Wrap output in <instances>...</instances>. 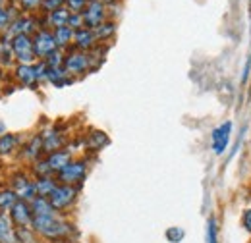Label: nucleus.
Returning <instances> with one entry per match:
<instances>
[{
    "mask_svg": "<svg viewBox=\"0 0 251 243\" xmlns=\"http://www.w3.org/2000/svg\"><path fill=\"white\" fill-rule=\"evenodd\" d=\"M31 228L37 236L49 242H62L70 236L74 226L62 220L58 214H50V216H33Z\"/></svg>",
    "mask_w": 251,
    "mask_h": 243,
    "instance_id": "1",
    "label": "nucleus"
},
{
    "mask_svg": "<svg viewBox=\"0 0 251 243\" xmlns=\"http://www.w3.org/2000/svg\"><path fill=\"white\" fill-rule=\"evenodd\" d=\"M77 191H79V187H75V185L58 183L56 189L50 193L49 201H50V205L54 207L56 213H64V211H68V209L75 203V199H77Z\"/></svg>",
    "mask_w": 251,
    "mask_h": 243,
    "instance_id": "2",
    "label": "nucleus"
},
{
    "mask_svg": "<svg viewBox=\"0 0 251 243\" xmlns=\"http://www.w3.org/2000/svg\"><path fill=\"white\" fill-rule=\"evenodd\" d=\"M64 70L70 75H81L85 72H93V58L89 52H81V50H72L66 54L64 60Z\"/></svg>",
    "mask_w": 251,
    "mask_h": 243,
    "instance_id": "3",
    "label": "nucleus"
},
{
    "mask_svg": "<svg viewBox=\"0 0 251 243\" xmlns=\"http://www.w3.org/2000/svg\"><path fill=\"white\" fill-rule=\"evenodd\" d=\"M12 49H14V56H16L18 64H35L37 62L31 35H14Z\"/></svg>",
    "mask_w": 251,
    "mask_h": 243,
    "instance_id": "4",
    "label": "nucleus"
},
{
    "mask_svg": "<svg viewBox=\"0 0 251 243\" xmlns=\"http://www.w3.org/2000/svg\"><path fill=\"white\" fill-rule=\"evenodd\" d=\"M8 187H10V189H14L22 201L31 203L33 199L37 197L35 183H33V180L29 178V174H25V172H16V174H12V176H10V183H8Z\"/></svg>",
    "mask_w": 251,
    "mask_h": 243,
    "instance_id": "5",
    "label": "nucleus"
},
{
    "mask_svg": "<svg viewBox=\"0 0 251 243\" xmlns=\"http://www.w3.org/2000/svg\"><path fill=\"white\" fill-rule=\"evenodd\" d=\"M33 49H35L37 58H41V60H45L49 54H52L54 50H58L54 33H50V31L47 29H39L33 35Z\"/></svg>",
    "mask_w": 251,
    "mask_h": 243,
    "instance_id": "6",
    "label": "nucleus"
},
{
    "mask_svg": "<svg viewBox=\"0 0 251 243\" xmlns=\"http://www.w3.org/2000/svg\"><path fill=\"white\" fill-rule=\"evenodd\" d=\"M87 174V162L85 160H72L64 170L56 174L58 182L68 183V185H79L85 180Z\"/></svg>",
    "mask_w": 251,
    "mask_h": 243,
    "instance_id": "7",
    "label": "nucleus"
},
{
    "mask_svg": "<svg viewBox=\"0 0 251 243\" xmlns=\"http://www.w3.org/2000/svg\"><path fill=\"white\" fill-rule=\"evenodd\" d=\"M83 16V22H85V27L89 29H97L100 24L106 22V6L102 0H89L85 10L81 12Z\"/></svg>",
    "mask_w": 251,
    "mask_h": 243,
    "instance_id": "8",
    "label": "nucleus"
},
{
    "mask_svg": "<svg viewBox=\"0 0 251 243\" xmlns=\"http://www.w3.org/2000/svg\"><path fill=\"white\" fill-rule=\"evenodd\" d=\"M10 220L14 222L16 228H31V222H33V211H31V205L27 201H18L12 209H10Z\"/></svg>",
    "mask_w": 251,
    "mask_h": 243,
    "instance_id": "9",
    "label": "nucleus"
},
{
    "mask_svg": "<svg viewBox=\"0 0 251 243\" xmlns=\"http://www.w3.org/2000/svg\"><path fill=\"white\" fill-rule=\"evenodd\" d=\"M230 131H232V122H224V123H220L219 127L213 129L211 141H213V151L217 154H222L226 151L228 141H230Z\"/></svg>",
    "mask_w": 251,
    "mask_h": 243,
    "instance_id": "10",
    "label": "nucleus"
},
{
    "mask_svg": "<svg viewBox=\"0 0 251 243\" xmlns=\"http://www.w3.org/2000/svg\"><path fill=\"white\" fill-rule=\"evenodd\" d=\"M14 79L20 85H24V87H35V85H39L35 64H18L14 68Z\"/></svg>",
    "mask_w": 251,
    "mask_h": 243,
    "instance_id": "11",
    "label": "nucleus"
},
{
    "mask_svg": "<svg viewBox=\"0 0 251 243\" xmlns=\"http://www.w3.org/2000/svg\"><path fill=\"white\" fill-rule=\"evenodd\" d=\"M74 47H75V50L91 52L95 47H97V35H95V31L89 29V27L77 29L75 31V37H74Z\"/></svg>",
    "mask_w": 251,
    "mask_h": 243,
    "instance_id": "12",
    "label": "nucleus"
},
{
    "mask_svg": "<svg viewBox=\"0 0 251 243\" xmlns=\"http://www.w3.org/2000/svg\"><path fill=\"white\" fill-rule=\"evenodd\" d=\"M39 31L37 27V22L33 20V18H27V16H18L14 22H12V25H10V29L6 35H10V37H14V35H35Z\"/></svg>",
    "mask_w": 251,
    "mask_h": 243,
    "instance_id": "13",
    "label": "nucleus"
},
{
    "mask_svg": "<svg viewBox=\"0 0 251 243\" xmlns=\"http://www.w3.org/2000/svg\"><path fill=\"white\" fill-rule=\"evenodd\" d=\"M0 243H20L18 242V228L10 220L8 213H0Z\"/></svg>",
    "mask_w": 251,
    "mask_h": 243,
    "instance_id": "14",
    "label": "nucleus"
},
{
    "mask_svg": "<svg viewBox=\"0 0 251 243\" xmlns=\"http://www.w3.org/2000/svg\"><path fill=\"white\" fill-rule=\"evenodd\" d=\"M41 152H45L43 149V137H41V133H37V135H33L31 139L22 147V156L25 158V160H39L41 158Z\"/></svg>",
    "mask_w": 251,
    "mask_h": 243,
    "instance_id": "15",
    "label": "nucleus"
},
{
    "mask_svg": "<svg viewBox=\"0 0 251 243\" xmlns=\"http://www.w3.org/2000/svg\"><path fill=\"white\" fill-rule=\"evenodd\" d=\"M41 137H43V149H45L47 154H50V152L54 151H60L64 147V137L56 129H47V131L41 133Z\"/></svg>",
    "mask_w": 251,
    "mask_h": 243,
    "instance_id": "16",
    "label": "nucleus"
},
{
    "mask_svg": "<svg viewBox=\"0 0 251 243\" xmlns=\"http://www.w3.org/2000/svg\"><path fill=\"white\" fill-rule=\"evenodd\" d=\"M47 162H49L52 174H58L60 170H64L72 162V154H70V151L60 149V151H54L50 152V154H47Z\"/></svg>",
    "mask_w": 251,
    "mask_h": 243,
    "instance_id": "17",
    "label": "nucleus"
},
{
    "mask_svg": "<svg viewBox=\"0 0 251 243\" xmlns=\"http://www.w3.org/2000/svg\"><path fill=\"white\" fill-rule=\"evenodd\" d=\"M47 81L52 83L56 89H62V87H66V85L74 83V77H72L64 68H49Z\"/></svg>",
    "mask_w": 251,
    "mask_h": 243,
    "instance_id": "18",
    "label": "nucleus"
},
{
    "mask_svg": "<svg viewBox=\"0 0 251 243\" xmlns=\"http://www.w3.org/2000/svg\"><path fill=\"white\" fill-rule=\"evenodd\" d=\"M16 62L14 49H12V37L2 35L0 37V68H10Z\"/></svg>",
    "mask_w": 251,
    "mask_h": 243,
    "instance_id": "19",
    "label": "nucleus"
},
{
    "mask_svg": "<svg viewBox=\"0 0 251 243\" xmlns=\"http://www.w3.org/2000/svg\"><path fill=\"white\" fill-rule=\"evenodd\" d=\"M35 191H37V197H50V193L56 189V178L54 176H45V178H35Z\"/></svg>",
    "mask_w": 251,
    "mask_h": 243,
    "instance_id": "20",
    "label": "nucleus"
},
{
    "mask_svg": "<svg viewBox=\"0 0 251 243\" xmlns=\"http://www.w3.org/2000/svg\"><path fill=\"white\" fill-rule=\"evenodd\" d=\"M54 33V39H56V45L58 49L64 50L68 49L70 45H74V37H75V29H72L70 25H64V27H56L52 31Z\"/></svg>",
    "mask_w": 251,
    "mask_h": 243,
    "instance_id": "21",
    "label": "nucleus"
},
{
    "mask_svg": "<svg viewBox=\"0 0 251 243\" xmlns=\"http://www.w3.org/2000/svg\"><path fill=\"white\" fill-rule=\"evenodd\" d=\"M31 211L35 216H50V214H58L54 211V207L50 205L49 197H35L31 203Z\"/></svg>",
    "mask_w": 251,
    "mask_h": 243,
    "instance_id": "22",
    "label": "nucleus"
},
{
    "mask_svg": "<svg viewBox=\"0 0 251 243\" xmlns=\"http://www.w3.org/2000/svg\"><path fill=\"white\" fill-rule=\"evenodd\" d=\"M20 145V135L18 133H4L0 135V156H10Z\"/></svg>",
    "mask_w": 251,
    "mask_h": 243,
    "instance_id": "23",
    "label": "nucleus"
},
{
    "mask_svg": "<svg viewBox=\"0 0 251 243\" xmlns=\"http://www.w3.org/2000/svg\"><path fill=\"white\" fill-rule=\"evenodd\" d=\"M110 141H108V135L104 131H91L87 137H85V147L91 149V151H100L102 147H106Z\"/></svg>",
    "mask_w": 251,
    "mask_h": 243,
    "instance_id": "24",
    "label": "nucleus"
},
{
    "mask_svg": "<svg viewBox=\"0 0 251 243\" xmlns=\"http://www.w3.org/2000/svg\"><path fill=\"white\" fill-rule=\"evenodd\" d=\"M20 201L18 193L10 187H2L0 189V213H10V209Z\"/></svg>",
    "mask_w": 251,
    "mask_h": 243,
    "instance_id": "25",
    "label": "nucleus"
},
{
    "mask_svg": "<svg viewBox=\"0 0 251 243\" xmlns=\"http://www.w3.org/2000/svg\"><path fill=\"white\" fill-rule=\"evenodd\" d=\"M70 10L64 6V8H58L56 12H52V14H49V24L56 29V27H64V25H68V22H70Z\"/></svg>",
    "mask_w": 251,
    "mask_h": 243,
    "instance_id": "26",
    "label": "nucleus"
},
{
    "mask_svg": "<svg viewBox=\"0 0 251 243\" xmlns=\"http://www.w3.org/2000/svg\"><path fill=\"white\" fill-rule=\"evenodd\" d=\"M95 31V35H97V41H108V39H112L114 37V33H116V24L114 22H104V24H100Z\"/></svg>",
    "mask_w": 251,
    "mask_h": 243,
    "instance_id": "27",
    "label": "nucleus"
},
{
    "mask_svg": "<svg viewBox=\"0 0 251 243\" xmlns=\"http://www.w3.org/2000/svg\"><path fill=\"white\" fill-rule=\"evenodd\" d=\"M18 16L14 14V10H10V8H4V6H0V33H8L10 29V25H12V22L16 20Z\"/></svg>",
    "mask_w": 251,
    "mask_h": 243,
    "instance_id": "28",
    "label": "nucleus"
},
{
    "mask_svg": "<svg viewBox=\"0 0 251 243\" xmlns=\"http://www.w3.org/2000/svg\"><path fill=\"white\" fill-rule=\"evenodd\" d=\"M31 170H33V174H35V178L54 176L52 170H50V166H49V162H47V158H39V160H35L31 166Z\"/></svg>",
    "mask_w": 251,
    "mask_h": 243,
    "instance_id": "29",
    "label": "nucleus"
},
{
    "mask_svg": "<svg viewBox=\"0 0 251 243\" xmlns=\"http://www.w3.org/2000/svg\"><path fill=\"white\" fill-rule=\"evenodd\" d=\"M64 60H66V54H64V50H54L52 54H49L47 58H45V64L49 66V68H64Z\"/></svg>",
    "mask_w": 251,
    "mask_h": 243,
    "instance_id": "30",
    "label": "nucleus"
},
{
    "mask_svg": "<svg viewBox=\"0 0 251 243\" xmlns=\"http://www.w3.org/2000/svg\"><path fill=\"white\" fill-rule=\"evenodd\" d=\"M164 238H166V242L168 243H180L184 238H186V232H184L182 228H178V226H172V228L166 230Z\"/></svg>",
    "mask_w": 251,
    "mask_h": 243,
    "instance_id": "31",
    "label": "nucleus"
},
{
    "mask_svg": "<svg viewBox=\"0 0 251 243\" xmlns=\"http://www.w3.org/2000/svg\"><path fill=\"white\" fill-rule=\"evenodd\" d=\"M18 242L37 243V234L33 232V228H18Z\"/></svg>",
    "mask_w": 251,
    "mask_h": 243,
    "instance_id": "32",
    "label": "nucleus"
},
{
    "mask_svg": "<svg viewBox=\"0 0 251 243\" xmlns=\"http://www.w3.org/2000/svg\"><path fill=\"white\" fill-rule=\"evenodd\" d=\"M207 243H219V232H217L215 218H209V222H207Z\"/></svg>",
    "mask_w": 251,
    "mask_h": 243,
    "instance_id": "33",
    "label": "nucleus"
},
{
    "mask_svg": "<svg viewBox=\"0 0 251 243\" xmlns=\"http://www.w3.org/2000/svg\"><path fill=\"white\" fill-rule=\"evenodd\" d=\"M66 6V0H43V10L47 12V14H52V12H56L58 8H64Z\"/></svg>",
    "mask_w": 251,
    "mask_h": 243,
    "instance_id": "34",
    "label": "nucleus"
},
{
    "mask_svg": "<svg viewBox=\"0 0 251 243\" xmlns=\"http://www.w3.org/2000/svg\"><path fill=\"white\" fill-rule=\"evenodd\" d=\"M87 2H89V0H66V8H68L70 12H75V14H81V12L85 10V6H87Z\"/></svg>",
    "mask_w": 251,
    "mask_h": 243,
    "instance_id": "35",
    "label": "nucleus"
},
{
    "mask_svg": "<svg viewBox=\"0 0 251 243\" xmlns=\"http://www.w3.org/2000/svg\"><path fill=\"white\" fill-rule=\"evenodd\" d=\"M68 25L72 27V29H81V27H85V22H83V16L81 14H75V12H72L70 14V22H68Z\"/></svg>",
    "mask_w": 251,
    "mask_h": 243,
    "instance_id": "36",
    "label": "nucleus"
},
{
    "mask_svg": "<svg viewBox=\"0 0 251 243\" xmlns=\"http://www.w3.org/2000/svg\"><path fill=\"white\" fill-rule=\"evenodd\" d=\"M24 10H37L43 6V0H18Z\"/></svg>",
    "mask_w": 251,
    "mask_h": 243,
    "instance_id": "37",
    "label": "nucleus"
},
{
    "mask_svg": "<svg viewBox=\"0 0 251 243\" xmlns=\"http://www.w3.org/2000/svg\"><path fill=\"white\" fill-rule=\"evenodd\" d=\"M242 226L246 228V232L251 234V209H246L244 214H242Z\"/></svg>",
    "mask_w": 251,
    "mask_h": 243,
    "instance_id": "38",
    "label": "nucleus"
},
{
    "mask_svg": "<svg viewBox=\"0 0 251 243\" xmlns=\"http://www.w3.org/2000/svg\"><path fill=\"white\" fill-rule=\"evenodd\" d=\"M4 133H8V131H6V123L0 120V135H4Z\"/></svg>",
    "mask_w": 251,
    "mask_h": 243,
    "instance_id": "39",
    "label": "nucleus"
},
{
    "mask_svg": "<svg viewBox=\"0 0 251 243\" xmlns=\"http://www.w3.org/2000/svg\"><path fill=\"white\" fill-rule=\"evenodd\" d=\"M4 79V68H0V81Z\"/></svg>",
    "mask_w": 251,
    "mask_h": 243,
    "instance_id": "40",
    "label": "nucleus"
},
{
    "mask_svg": "<svg viewBox=\"0 0 251 243\" xmlns=\"http://www.w3.org/2000/svg\"><path fill=\"white\" fill-rule=\"evenodd\" d=\"M102 2H104V4H110V2H114V0H102Z\"/></svg>",
    "mask_w": 251,
    "mask_h": 243,
    "instance_id": "41",
    "label": "nucleus"
},
{
    "mask_svg": "<svg viewBox=\"0 0 251 243\" xmlns=\"http://www.w3.org/2000/svg\"><path fill=\"white\" fill-rule=\"evenodd\" d=\"M2 4H4V0H0V6H2Z\"/></svg>",
    "mask_w": 251,
    "mask_h": 243,
    "instance_id": "42",
    "label": "nucleus"
}]
</instances>
